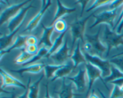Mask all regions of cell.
<instances>
[{"label":"cell","instance_id":"obj_1","mask_svg":"<svg viewBox=\"0 0 123 98\" xmlns=\"http://www.w3.org/2000/svg\"><path fill=\"white\" fill-rule=\"evenodd\" d=\"M103 41L107 47L106 57H108L112 48L123 46V33L118 34L110 29V26L106 24L103 36Z\"/></svg>","mask_w":123,"mask_h":98},{"label":"cell","instance_id":"obj_2","mask_svg":"<svg viewBox=\"0 0 123 98\" xmlns=\"http://www.w3.org/2000/svg\"><path fill=\"white\" fill-rule=\"evenodd\" d=\"M94 12L87 16L84 19L76 20L74 22L71 24L70 30L72 38V48L74 46V45L76 43H77L78 40L82 41L83 43L84 42L85 25L89 19L91 17L94 16Z\"/></svg>","mask_w":123,"mask_h":98},{"label":"cell","instance_id":"obj_3","mask_svg":"<svg viewBox=\"0 0 123 98\" xmlns=\"http://www.w3.org/2000/svg\"><path fill=\"white\" fill-rule=\"evenodd\" d=\"M101 28H99L94 34H85L84 39L85 42H87L91 44L92 46V53L91 55H97L102 58L103 54L107 52V47L105 45L99 38Z\"/></svg>","mask_w":123,"mask_h":98},{"label":"cell","instance_id":"obj_4","mask_svg":"<svg viewBox=\"0 0 123 98\" xmlns=\"http://www.w3.org/2000/svg\"><path fill=\"white\" fill-rule=\"evenodd\" d=\"M87 62L97 67L102 71V77L103 78L109 77L111 73V63L110 61L103 60L102 58L97 55H92L88 53L84 52Z\"/></svg>","mask_w":123,"mask_h":98},{"label":"cell","instance_id":"obj_5","mask_svg":"<svg viewBox=\"0 0 123 98\" xmlns=\"http://www.w3.org/2000/svg\"><path fill=\"white\" fill-rule=\"evenodd\" d=\"M117 12L118 9L109 10L102 12L96 16H94V18H95V22L90 26V28L92 29L97 25L104 23L109 25L113 30L115 26L114 20H115V18L117 16Z\"/></svg>","mask_w":123,"mask_h":98},{"label":"cell","instance_id":"obj_6","mask_svg":"<svg viewBox=\"0 0 123 98\" xmlns=\"http://www.w3.org/2000/svg\"><path fill=\"white\" fill-rule=\"evenodd\" d=\"M85 69H86V75H87L88 79V85L87 91H86V96H88L89 93L90 92L94 83L97 79H101L102 83L104 84V85L108 90L106 84L105 83L103 78L102 77V71L99 69L92 65L90 63L87 62L85 64Z\"/></svg>","mask_w":123,"mask_h":98},{"label":"cell","instance_id":"obj_7","mask_svg":"<svg viewBox=\"0 0 123 98\" xmlns=\"http://www.w3.org/2000/svg\"><path fill=\"white\" fill-rule=\"evenodd\" d=\"M31 1H24L20 3L13 4L8 6V7L2 11L0 16V25L2 26L5 23L9 22L12 18H14L20 10L24 7V6L30 3Z\"/></svg>","mask_w":123,"mask_h":98},{"label":"cell","instance_id":"obj_8","mask_svg":"<svg viewBox=\"0 0 123 98\" xmlns=\"http://www.w3.org/2000/svg\"><path fill=\"white\" fill-rule=\"evenodd\" d=\"M42 7L38 13L30 20L26 26L25 28L23 30L24 32H31L33 31L40 22L42 18L44 16V13L49 8L52 4L51 1H42Z\"/></svg>","mask_w":123,"mask_h":98},{"label":"cell","instance_id":"obj_9","mask_svg":"<svg viewBox=\"0 0 123 98\" xmlns=\"http://www.w3.org/2000/svg\"><path fill=\"white\" fill-rule=\"evenodd\" d=\"M34 7L32 6L31 4L26 7H24L14 18H12L8 22L7 24V28L10 33H12L13 31H15L19 26H20L24 22V19H25L28 11L30 8H34Z\"/></svg>","mask_w":123,"mask_h":98},{"label":"cell","instance_id":"obj_10","mask_svg":"<svg viewBox=\"0 0 123 98\" xmlns=\"http://www.w3.org/2000/svg\"><path fill=\"white\" fill-rule=\"evenodd\" d=\"M1 72V79H2L1 89H3L4 88L7 87L14 86L26 90V85H25L20 80L16 79L12 75H11L10 73L4 71L2 67L1 68V72Z\"/></svg>","mask_w":123,"mask_h":98},{"label":"cell","instance_id":"obj_11","mask_svg":"<svg viewBox=\"0 0 123 98\" xmlns=\"http://www.w3.org/2000/svg\"><path fill=\"white\" fill-rule=\"evenodd\" d=\"M68 40H64V44L55 53L50 56L52 60L56 65H63L68 60L69 55V48L68 46Z\"/></svg>","mask_w":123,"mask_h":98},{"label":"cell","instance_id":"obj_12","mask_svg":"<svg viewBox=\"0 0 123 98\" xmlns=\"http://www.w3.org/2000/svg\"><path fill=\"white\" fill-rule=\"evenodd\" d=\"M86 69L80 67L76 75L73 77H66V78L74 83L78 91L84 92L86 88Z\"/></svg>","mask_w":123,"mask_h":98},{"label":"cell","instance_id":"obj_13","mask_svg":"<svg viewBox=\"0 0 123 98\" xmlns=\"http://www.w3.org/2000/svg\"><path fill=\"white\" fill-rule=\"evenodd\" d=\"M42 27L43 29V32L40 40L38 42V46L43 45L49 49L53 45V43H52L51 41V36L53 31H54V26L52 25V26H46L43 24H42Z\"/></svg>","mask_w":123,"mask_h":98},{"label":"cell","instance_id":"obj_14","mask_svg":"<svg viewBox=\"0 0 123 98\" xmlns=\"http://www.w3.org/2000/svg\"><path fill=\"white\" fill-rule=\"evenodd\" d=\"M71 60L73 61L74 69L76 68L80 64L87 63L85 57L84 55L82 50L80 49V40L77 42L76 46L73 51V54L70 57Z\"/></svg>","mask_w":123,"mask_h":98},{"label":"cell","instance_id":"obj_15","mask_svg":"<svg viewBox=\"0 0 123 98\" xmlns=\"http://www.w3.org/2000/svg\"><path fill=\"white\" fill-rule=\"evenodd\" d=\"M57 94L59 98H73L74 96L80 95L79 94L74 93L72 83L66 84V78H62V85Z\"/></svg>","mask_w":123,"mask_h":98},{"label":"cell","instance_id":"obj_16","mask_svg":"<svg viewBox=\"0 0 123 98\" xmlns=\"http://www.w3.org/2000/svg\"><path fill=\"white\" fill-rule=\"evenodd\" d=\"M28 36H23V35H19V36H17L16 39L13 42V44L7 48L6 49L3 51H1V58L4 55L16 49H21L22 48H25L26 46V40L27 39Z\"/></svg>","mask_w":123,"mask_h":98},{"label":"cell","instance_id":"obj_17","mask_svg":"<svg viewBox=\"0 0 123 98\" xmlns=\"http://www.w3.org/2000/svg\"><path fill=\"white\" fill-rule=\"evenodd\" d=\"M74 69V67L73 61H68L66 64L62 65L61 68H60L56 71L54 77L51 79V81H55V80L60 78H66V77L69 75Z\"/></svg>","mask_w":123,"mask_h":98},{"label":"cell","instance_id":"obj_18","mask_svg":"<svg viewBox=\"0 0 123 98\" xmlns=\"http://www.w3.org/2000/svg\"><path fill=\"white\" fill-rule=\"evenodd\" d=\"M56 4H57V10H56V12L52 20L50 22V26H52L55 21L60 19L61 17L64 16L66 14H70L76 11V8L74 7V8H68V7H65L64 6H63V4H62L60 1H56Z\"/></svg>","mask_w":123,"mask_h":98},{"label":"cell","instance_id":"obj_19","mask_svg":"<svg viewBox=\"0 0 123 98\" xmlns=\"http://www.w3.org/2000/svg\"><path fill=\"white\" fill-rule=\"evenodd\" d=\"M46 65L43 63H36L34 65H29L25 66L24 67L20 68L18 70H11L12 72L17 73L22 77L24 73H38L44 69Z\"/></svg>","mask_w":123,"mask_h":98},{"label":"cell","instance_id":"obj_20","mask_svg":"<svg viewBox=\"0 0 123 98\" xmlns=\"http://www.w3.org/2000/svg\"><path fill=\"white\" fill-rule=\"evenodd\" d=\"M24 24V22L20 26H19L15 31L12 33H9L7 35H4V36H1V38H0V48H1V51L5 50V49H6L9 47V45L12 42V40H13V37L18 33V31L21 28L22 26Z\"/></svg>","mask_w":123,"mask_h":98},{"label":"cell","instance_id":"obj_21","mask_svg":"<svg viewBox=\"0 0 123 98\" xmlns=\"http://www.w3.org/2000/svg\"><path fill=\"white\" fill-rule=\"evenodd\" d=\"M66 33H67V31L59 35V36L55 39L54 43H53L52 46L49 49V51H48V54L46 55L45 58L48 59V58L50 57V56H51L52 55H53L54 53L56 52L62 46V45L64 44V36L65 35H66Z\"/></svg>","mask_w":123,"mask_h":98},{"label":"cell","instance_id":"obj_22","mask_svg":"<svg viewBox=\"0 0 123 98\" xmlns=\"http://www.w3.org/2000/svg\"><path fill=\"white\" fill-rule=\"evenodd\" d=\"M48 51H49V49L48 48H46V46H42L40 48L37 54H35L28 61H27L26 63H24V65H22V66H29V65H34L37 61H39L40 60H41L43 58H45L46 55L48 54Z\"/></svg>","mask_w":123,"mask_h":98},{"label":"cell","instance_id":"obj_23","mask_svg":"<svg viewBox=\"0 0 123 98\" xmlns=\"http://www.w3.org/2000/svg\"><path fill=\"white\" fill-rule=\"evenodd\" d=\"M43 75L40 76L39 78L36 81L30 84V88H29V98H38V93H39L40 84L41 81L43 79Z\"/></svg>","mask_w":123,"mask_h":98},{"label":"cell","instance_id":"obj_24","mask_svg":"<svg viewBox=\"0 0 123 98\" xmlns=\"http://www.w3.org/2000/svg\"><path fill=\"white\" fill-rule=\"evenodd\" d=\"M112 65V64H111ZM123 77V73L120 71L119 69H118L116 66L112 65L111 66V73L109 77L106 78H103L105 83H111L114 81L117 80Z\"/></svg>","mask_w":123,"mask_h":98},{"label":"cell","instance_id":"obj_25","mask_svg":"<svg viewBox=\"0 0 123 98\" xmlns=\"http://www.w3.org/2000/svg\"><path fill=\"white\" fill-rule=\"evenodd\" d=\"M20 54L14 60V63L16 65H24V63L28 61L34 55H31L25 51V48L20 49Z\"/></svg>","mask_w":123,"mask_h":98},{"label":"cell","instance_id":"obj_26","mask_svg":"<svg viewBox=\"0 0 123 98\" xmlns=\"http://www.w3.org/2000/svg\"><path fill=\"white\" fill-rule=\"evenodd\" d=\"M62 65H46L44 67V75L48 79L52 78L56 71L61 68Z\"/></svg>","mask_w":123,"mask_h":98},{"label":"cell","instance_id":"obj_27","mask_svg":"<svg viewBox=\"0 0 123 98\" xmlns=\"http://www.w3.org/2000/svg\"><path fill=\"white\" fill-rule=\"evenodd\" d=\"M52 25L54 26V30L60 34L67 31V23L63 19H58L55 21Z\"/></svg>","mask_w":123,"mask_h":98},{"label":"cell","instance_id":"obj_28","mask_svg":"<svg viewBox=\"0 0 123 98\" xmlns=\"http://www.w3.org/2000/svg\"><path fill=\"white\" fill-rule=\"evenodd\" d=\"M100 94L102 96L103 98H106L105 97V95H103V93L98 90ZM109 98H123V91L121 90L120 87L118 86V85H114V88L112 91L111 95Z\"/></svg>","mask_w":123,"mask_h":98},{"label":"cell","instance_id":"obj_29","mask_svg":"<svg viewBox=\"0 0 123 98\" xmlns=\"http://www.w3.org/2000/svg\"><path fill=\"white\" fill-rule=\"evenodd\" d=\"M109 61L112 65L116 66L123 73V55L114 58H111Z\"/></svg>","mask_w":123,"mask_h":98},{"label":"cell","instance_id":"obj_30","mask_svg":"<svg viewBox=\"0 0 123 98\" xmlns=\"http://www.w3.org/2000/svg\"><path fill=\"white\" fill-rule=\"evenodd\" d=\"M112 1H94L93 2V4L86 10V12H91L93 10L96 9L100 7H102L103 6H106V5H109L112 2Z\"/></svg>","mask_w":123,"mask_h":98},{"label":"cell","instance_id":"obj_31","mask_svg":"<svg viewBox=\"0 0 123 98\" xmlns=\"http://www.w3.org/2000/svg\"><path fill=\"white\" fill-rule=\"evenodd\" d=\"M25 49L27 52L31 55H35L38 51V45H26L25 47Z\"/></svg>","mask_w":123,"mask_h":98},{"label":"cell","instance_id":"obj_32","mask_svg":"<svg viewBox=\"0 0 123 98\" xmlns=\"http://www.w3.org/2000/svg\"><path fill=\"white\" fill-rule=\"evenodd\" d=\"M38 40L36 36L33 35L28 36L26 40V45H38Z\"/></svg>","mask_w":123,"mask_h":98},{"label":"cell","instance_id":"obj_33","mask_svg":"<svg viewBox=\"0 0 123 98\" xmlns=\"http://www.w3.org/2000/svg\"><path fill=\"white\" fill-rule=\"evenodd\" d=\"M121 5H123V1H112L109 5V10L118 9Z\"/></svg>","mask_w":123,"mask_h":98},{"label":"cell","instance_id":"obj_34","mask_svg":"<svg viewBox=\"0 0 123 98\" xmlns=\"http://www.w3.org/2000/svg\"><path fill=\"white\" fill-rule=\"evenodd\" d=\"M90 1H76V2L77 4H79L81 6V12H80V16L79 18H81L82 17L83 13H84V11H85V7H86V5L88 4V2H90Z\"/></svg>","mask_w":123,"mask_h":98},{"label":"cell","instance_id":"obj_35","mask_svg":"<svg viewBox=\"0 0 123 98\" xmlns=\"http://www.w3.org/2000/svg\"><path fill=\"white\" fill-rule=\"evenodd\" d=\"M31 77H30L28 78V81L26 90H25V91H24V93L22 95L19 96L18 98H29V88H30V84H31Z\"/></svg>","mask_w":123,"mask_h":98},{"label":"cell","instance_id":"obj_36","mask_svg":"<svg viewBox=\"0 0 123 98\" xmlns=\"http://www.w3.org/2000/svg\"><path fill=\"white\" fill-rule=\"evenodd\" d=\"M110 83L111 84H113V85H118V86H119L121 87V86H123V78H120V79H117V80L111 82V83Z\"/></svg>","mask_w":123,"mask_h":98},{"label":"cell","instance_id":"obj_37","mask_svg":"<svg viewBox=\"0 0 123 98\" xmlns=\"http://www.w3.org/2000/svg\"><path fill=\"white\" fill-rule=\"evenodd\" d=\"M123 28V17L122 20H121V22H120V23L119 24V25H118V26L117 27L116 32L118 34H120L121 33V31H122Z\"/></svg>","mask_w":123,"mask_h":98},{"label":"cell","instance_id":"obj_38","mask_svg":"<svg viewBox=\"0 0 123 98\" xmlns=\"http://www.w3.org/2000/svg\"><path fill=\"white\" fill-rule=\"evenodd\" d=\"M53 98L49 94V89H48V84L46 85V94H45V98Z\"/></svg>","mask_w":123,"mask_h":98},{"label":"cell","instance_id":"obj_39","mask_svg":"<svg viewBox=\"0 0 123 98\" xmlns=\"http://www.w3.org/2000/svg\"><path fill=\"white\" fill-rule=\"evenodd\" d=\"M88 98H98V96L96 95V93H95V91H94V90H92V92H91V93L90 95Z\"/></svg>","mask_w":123,"mask_h":98},{"label":"cell","instance_id":"obj_40","mask_svg":"<svg viewBox=\"0 0 123 98\" xmlns=\"http://www.w3.org/2000/svg\"><path fill=\"white\" fill-rule=\"evenodd\" d=\"M121 55H123V51L121 52L120 53H118V54H115V55H113L111 58H114V57H119V56H121Z\"/></svg>","mask_w":123,"mask_h":98},{"label":"cell","instance_id":"obj_41","mask_svg":"<svg viewBox=\"0 0 123 98\" xmlns=\"http://www.w3.org/2000/svg\"><path fill=\"white\" fill-rule=\"evenodd\" d=\"M16 98V95L14 93H12V96L10 98Z\"/></svg>","mask_w":123,"mask_h":98},{"label":"cell","instance_id":"obj_42","mask_svg":"<svg viewBox=\"0 0 123 98\" xmlns=\"http://www.w3.org/2000/svg\"><path fill=\"white\" fill-rule=\"evenodd\" d=\"M120 88H121V90H122V91H123V86H121V87H120Z\"/></svg>","mask_w":123,"mask_h":98}]
</instances>
